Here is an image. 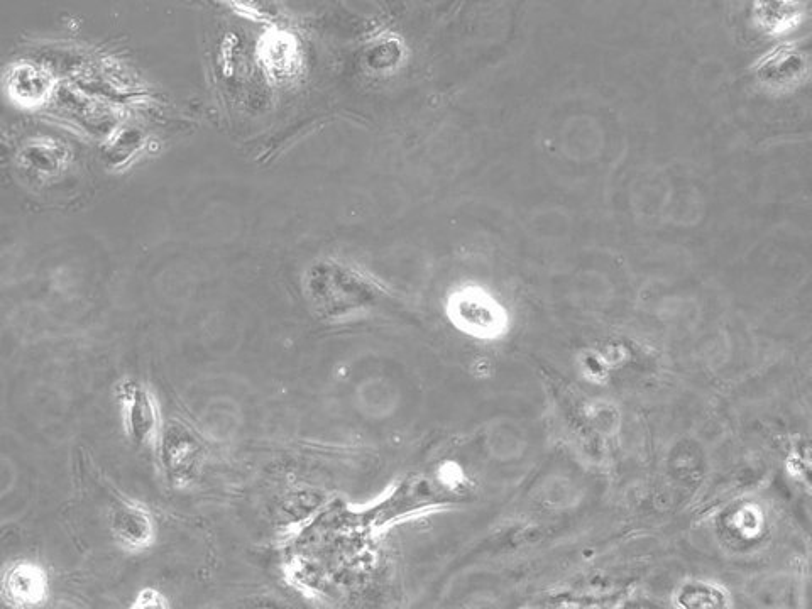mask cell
Returning <instances> with one entry per match:
<instances>
[{
	"label": "cell",
	"mask_w": 812,
	"mask_h": 609,
	"mask_svg": "<svg viewBox=\"0 0 812 609\" xmlns=\"http://www.w3.org/2000/svg\"><path fill=\"white\" fill-rule=\"evenodd\" d=\"M122 420L129 439L136 445L153 442L160 434V415L148 388L136 381L121 386Z\"/></svg>",
	"instance_id": "1"
},
{
	"label": "cell",
	"mask_w": 812,
	"mask_h": 609,
	"mask_svg": "<svg viewBox=\"0 0 812 609\" xmlns=\"http://www.w3.org/2000/svg\"><path fill=\"white\" fill-rule=\"evenodd\" d=\"M112 527L117 537L131 547H143L151 537V518L146 511L134 506H122L116 511Z\"/></svg>",
	"instance_id": "3"
},
{
	"label": "cell",
	"mask_w": 812,
	"mask_h": 609,
	"mask_svg": "<svg viewBox=\"0 0 812 609\" xmlns=\"http://www.w3.org/2000/svg\"><path fill=\"white\" fill-rule=\"evenodd\" d=\"M198 454L200 447L182 425H170L165 434L161 432V462L171 481L188 483L197 467Z\"/></svg>",
	"instance_id": "2"
},
{
	"label": "cell",
	"mask_w": 812,
	"mask_h": 609,
	"mask_svg": "<svg viewBox=\"0 0 812 609\" xmlns=\"http://www.w3.org/2000/svg\"><path fill=\"white\" fill-rule=\"evenodd\" d=\"M767 6L769 7L760 9L762 12L760 21L770 26L772 31H780V29L787 28L789 22L797 21L796 7H789V4H779L780 7H777V4H767Z\"/></svg>",
	"instance_id": "5"
},
{
	"label": "cell",
	"mask_w": 812,
	"mask_h": 609,
	"mask_svg": "<svg viewBox=\"0 0 812 609\" xmlns=\"http://www.w3.org/2000/svg\"><path fill=\"white\" fill-rule=\"evenodd\" d=\"M7 589H12L14 598L22 599L24 603H34L41 599L44 589L43 577L38 569L31 566L17 567L12 576L6 579V591Z\"/></svg>",
	"instance_id": "4"
}]
</instances>
